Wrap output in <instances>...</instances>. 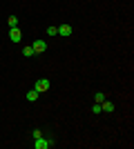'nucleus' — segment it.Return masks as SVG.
<instances>
[{"mask_svg": "<svg viewBox=\"0 0 134 149\" xmlns=\"http://www.w3.org/2000/svg\"><path fill=\"white\" fill-rule=\"evenodd\" d=\"M94 100H96V102H103V100H105V93H101V91H98V93L94 96Z\"/></svg>", "mask_w": 134, "mask_h": 149, "instance_id": "f8f14e48", "label": "nucleus"}, {"mask_svg": "<svg viewBox=\"0 0 134 149\" xmlns=\"http://www.w3.org/2000/svg\"><path fill=\"white\" fill-rule=\"evenodd\" d=\"M9 38H11V42H20V40H22V31H20L18 27H11V31H9Z\"/></svg>", "mask_w": 134, "mask_h": 149, "instance_id": "20e7f679", "label": "nucleus"}, {"mask_svg": "<svg viewBox=\"0 0 134 149\" xmlns=\"http://www.w3.org/2000/svg\"><path fill=\"white\" fill-rule=\"evenodd\" d=\"M58 36H72V27L69 25H60L58 27Z\"/></svg>", "mask_w": 134, "mask_h": 149, "instance_id": "423d86ee", "label": "nucleus"}, {"mask_svg": "<svg viewBox=\"0 0 134 149\" xmlns=\"http://www.w3.org/2000/svg\"><path fill=\"white\" fill-rule=\"evenodd\" d=\"M58 33V27H49V29H47V36H56Z\"/></svg>", "mask_w": 134, "mask_h": 149, "instance_id": "9b49d317", "label": "nucleus"}, {"mask_svg": "<svg viewBox=\"0 0 134 149\" xmlns=\"http://www.w3.org/2000/svg\"><path fill=\"white\" fill-rule=\"evenodd\" d=\"M101 109H103V111H107V113H112L116 107H114V102H112V100H103V102H101Z\"/></svg>", "mask_w": 134, "mask_h": 149, "instance_id": "39448f33", "label": "nucleus"}, {"mask_svg": "<svg viewBox=\"0 0 134 149\" xmlns=\"http://www.w3.org/2000/svg\"><path fill=\"white\" fill-rule=\"evenodd\" d=\"M32 47H34V54H43V51H47V42H45V40H34Z\"/></svg>", "mask_w": 134, "mask_h": 149, "instance_id": "7ed1b4c3", "label": "nucleus"}, {"mask_svg": "<svg viewBox=\"0 0 134 149\" xmlns=\"http://www.w3.org/2000/svg\"><path fill=\"white\" fill-rule=\"evenodd\" d=\"M49 87H51V82L47 80V78H38L36 80V85H34V89L38 93H45V91H49Z\"/></svg>", "mask_w": 134, "mask_h": 149, "instance_id": "f257e3e1", "label": "nucleus"}, {"mask_svg": "<svg viewBox=\"0 0 134 149\" xmlns=\"http://www.w3.org/2000/svg\"><path fill=\"white\" fill-rule=\"evenodd\" d=\"M36 98H38V91H36V89H32V91H27V100H29V102H34Z\"/></svg>", "mask_w": 134, "mask_h": 149, "instance_id": "6e6552de", "label": "nucleus"}, {"mask_svg": "<svg viewBox=\"0 0 134 149\" xmlns=\"http://www.w3.org/2000/svg\"><path fill=\"white\" fill-rule=\"evenodd\" d=\"M7 22H9V27H18V18H16V16H9Z\"/></svg>", "mask_w": 134, "mask_h": 149, "instance_id": "9d476101", "label": "nucleus"}, {"mask_svg": "<svg viewBox=\"0 0 134 149\" xmlns=\"http://www.w3.org/2000/svg\"><path fill=\"white\" fill-rule=\"evenodd\" d=\"M101 111H103V109H101V102H94V107H92V113H94V116H98Z\"/></svg>", "mask_w": 134, "mask_h": 149, "instance_id": "1a4fd4ad", "label": "nucleus"}, {"mask_svg": "<svg viewBox=\"0 0 134 149\" xmlns=\"http://www.w3.org/2000/svg\"><path fill=\"white\" fill-rule=\"evenodd\" d=\"M22 56H27V58L36 56V54H34V47H32V45H29V47H25V49H22Z\"/></svg>", "mask_w": 134, "mask_h": 149, "instance_id": "0eeeda50", "label": "nucleus"}, {"mask_svg": "<svg viewBox=\"0 0 134 149\" xmlns=\"http://www.w3.org/2000/svg\"><path fill=\"white\" fill-rule=\"evenodd\" d=\"M49 147H54V140H45L43 136L36 138V143H34V149H49Z\"/></svg>", "mask_w": 134, "mask_h": 149, "instance_id": "f03ea898", "label": "nucleus"}]
</instances>
